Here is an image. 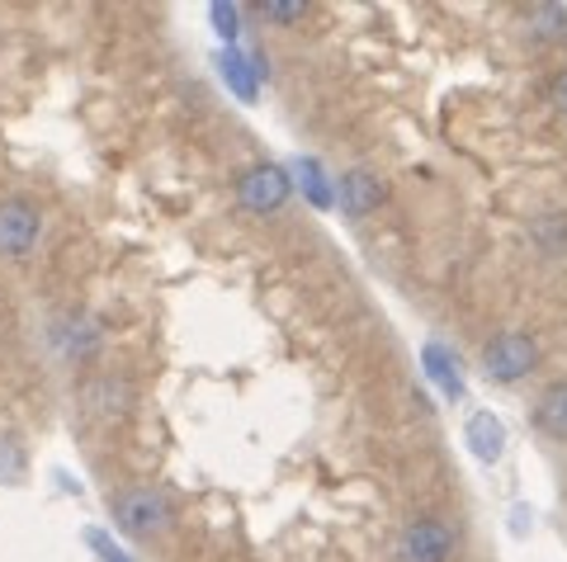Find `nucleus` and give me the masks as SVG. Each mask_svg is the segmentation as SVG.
<instances>
[{
	"label": "nucleus",
	"instance_id": "f257e3e1",
	"mask_svg": "<svg viewBox=\"0 0 567 562\" xmlns=\"http://www.w3.org/2000/svg\"><path fill=\"white\" fill-rule=\"evenodd\" d=\"M110 511H114V524L128 539H156V534H166L171 520H175L162 487H128V491H118V497L110 501Z\"/></svg>",
	"mask_w": 567,
	"mask_h": 562
},
{
	"label": "nucleus",
	"instance_id": "f03ea898",
	"mask_svg": "<svg viewBox=\"0 0 567 562\" xmlns=\"http://www.w3.org/2000/svg\"><path fill=\"white\" fill-rule=\"evenodd\" d=\"M458 549V524L421 516L398 534V562H450Z\"/></svg>",
	"mask_w": 567,
	"mask_h": 562
},
{
	"label": "nucleus",
	"instance_id": "7ed1b4c3",
	"mask_svg": "<svg viewBox=\"0 0 567 562\" xmlns=\"http://www.w3.org/2000/svg\"><path fill=\"white\" fill-rule=\"evenodd\" d=\"M39 237H43L39 204H29L24 195H6V199H0V256L29 260L33 246H39Z\"/></svg>",
	"mask_w": 567,
	"mask_h": 562
},
{
	"label": "nucleus",
	"instance_id": "20e7f679",
	"mask_svg": "<svg viewBox=\"0 0 567 562\" xmlns=\"http://www.w3.org/2000/svg\"><path fill=\"white\" fill-rule=\"evenodd\" d=\"M535 364H539V345H535V336H525V331H502V336L487 341V350H483V374L492 383H520Z\"/></svg>",
	"mask_w": 567,
	"mask_h": 562
},
{
	"label": "nucleus",
	"instance_id": "39448f33",
	"mask_svg": "<svg viewBox=\"0 0 567 562\" xmlns=\"http://www.w3.org/2000/svg\"><path fill=\"white\" fill-rule=\"evenodd\" d=\"M289 195H293V180H289V170L275 166V162L251 166V170H246L241 180H237V199H241L246 214H256V218L279 214V208L289 204Z\"/></svg>",
	"mask_w": 567,
	"mask_h": 562
},
{
	"label": "nucleus",
	"instance_id": "423d86ee",
	"mask_svg": "<svg viewBox=\"0 0 567 562\" xmlns=\"http://www.w3.org/2000/svg\"><path fill=\"white\" fill-rule=\"evenodd\" d=\"M383 199H388V185L379 180L374 170H346L341 180H336V208H341L346 218H369V214H379Z\"/></svg>",
	"mask_w": 567,
	"mask_h": 562
},
{
	"label": "nucleus",
	"instance_id": "0eeeda50",
	"mask_svg": "<svg viewBox=\"0 0 567 562\" xmlns=\"http://www.w3.org/2000/svg\"><path fill=\"white\" fill-rule=\"evenodd\" d=\"M81 407L85 416H100V420H114L133 407V388H128V378H118V374H95V378H85L81 383Z\"/></svg>",
	"mask_w": 567,
	"mask_h": 562
},
{
	"label": "nucleus",
	"instance_id": "6e6552de",
	"mask_svg": "<svg viewBox=\"0 0 567 562\" xmlns=\"http://www.w3.org/2000/svg\"><path fill=\"white\" fill-rule=\"evenodd\" d=\"M464 445L473 449V459H477V464H496V459L506 454V426H502V416L473 412V416H468V426H464Z\"/></svg>",
	"mask_w": 567,
	"mask_h": 562
},
{
	"label": "nucleus",
	"instance_id": "1a4fd4ad",
	"mask_svg": "<svg viewBox=\"0 0 567 562\" xmlns=\"http://www.w3.org/2000/svg\"><path fill=\"white\" fill-rule=\"evenodd\" d=\"M421 368H425V378H431L445 397H454V402L464 397V374H458V360H454L450 345L425 341V345H421Z\"/></svg>",
	"mask_w": 567,
	"mask_h": 562
},
{
	"label": "nucleus",
	"instance_id": "9d476101",
	"mask_svg": "<svg viewBox=\"0 0 567 562\" xmlns=\"http://www.w3.org/2000/svg\"><path fill=\"white\" fill-rule=\"evenodd\" d=\"M58 345L66 360H85L100 345V322H91L85 312H71V318L58 322Z\"/></svg>",
	"mask_w": 567,
	"mask_h": 562
},
{
	"label": "nucleus",
	"instance_id": "9b49d317",
	"mask_svg": "<svg viewBox=\"0 0 567 562\" xmlns=\"http://www.w3.org/2000/svg\"><path fill=\"white\" fill-rule=\"evenodd\" d=\"M535 426L544 435H554V440H567V378L548 383L535 402Z\"/></svg>",
	"mask_w": 567,
	"mask_h": 562
},
{
	"label": "nucleus",
	"instance_id": "f8f14e48",
	"mask_svg": "<svg viewBox=\"0 0 567 562\" xmlns=\"http://www.w3.org/2000/svg\"><path fill=\"white\" fill-rule=\"evenodd\" d=\"M293 175H298V185H303V195H308L312 208H336V180H327L322 166H317L312 156H298Z\"/></svg>",
	"mask_w": 567,
	"mask_h": 562
},
{
	"label": "nucleus",
	"instance_id": "ddd939ff",
	"mask_svg": "<svg viewBox=\"0 0 567 562\" xmlns=\"http://www.w3.org/2000/svg\"><path fill=\"white\" fill-rule=\"evenodd\" d=\"M251 72H256V66L246 62L237 48H227V52H223V81L233 85V91H237V95H241L246 104L256 100V76H251Z\"/></svg>",
	"mask_w": 567,
	"mask_h": 562
},
{
	"label": "nucleus",
	"instance_id": "4468645a",
	"mask_svg": "<svg viewBox=\"0 0 567 562\" xmlns=\"http://www.w3.org/2000/svg\"><path fill=\"white\" fill-rule=\"evenodd\" d=\"M525 20H529V33L544 39V43H554V39H563V33H567V10L563 6H535Z\"/></svg>",
	"mask_w": 567,
	"mask_h": 562
},
{
	"label": "nucleus",
	"instance_id": "2eb2a0df",
	"mask_svg": "<svg viewBox=\"0 0 567 562\" xmlns=\"http://www.w3.org/2000/svg\"><path fill=\"white\" fill-rule=\"evenodd\" d=\"M308 14L303 0H265L260 6V20H270V24H298Z\"/></svg>",
	"mask_w": 567,
	"mask_h": 562
},
{
	"label": "nucleus",
	"instance_id": "dca6fc26",
	"mask_svg": "<svg viewBox=\"0 0 567 562\" xmlns=\"http://www.w3.org/2000/svg\"><path fill=\"white\" fill-rule=\"evenodd\" d=\"M208 20L218 24V33L227 43H237V33H241V10L237 6H208Z\"/></svg>",
	"mask_w": 567,
	"mask_h": 562
},
{
	"label": "nucleus",
	"instance_id": "f3484780",
	"mask_svg": "<svg viewBox=\"0 0 567 562\" xmlns=\"http://www.w3.org/2000/svg\"><path fill=\"white\" fill-rule=\"evenodd\" d=\"M24 472V454L14 440H0V482H14Z\"/></svg>",
	"mask_w": 567,
	"mask_h": 562
},
{
	"label": "nucleus",
	"instance_id": "a211bd4d",
	"mask_svg": "<svg viewBox=\"0 0 567 562\" xmlns=\"http://www.w3.org/2000/svg\"><path fill=\"white\" fill-rule=\"evenodd\" d=\"M548 104H554L558 114H567V66L554 76V85H548Z\"/></svg>",
	"mask_w": 567,
	"mask_h": 562
}]
</instances>
